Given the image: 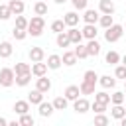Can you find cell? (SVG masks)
<instances>
[{
    "label": "cell",
    "instance_id": "cell-47",
    "mask_svg": "<svg viewBox=\"0 0 126 126\" xmlns=\"http://www.w3.org/2000/svg\"><path fill=\"white\" fill-rule=\"evenodd\" d=\"M53 2H55V4H65L67 0H53Z\"/></svg>",
    "mask_w": 126,
    "mask_h": 126
},
{
    "label": "cell",
    "instance_id": "cell-18",
    "mask_svg": "<svg viewBox=\"0 0 126 126\" xmlns=\"http://www.w3.org/2000/svg\"><path fill=\"white\" fill-rule=\"evenodd\" d=\"M30 110V100H16L14 102V112L16 114H26Z\"/></svg>",
    "mask_w": 126,
    "mask_h": 126
},
{
    "label": "cell",
    "instance_id": "cell-21",
    "mask_svg": "<svg viewBox=\"0 0 126 126\" xmlns=\"http://www.w3.org/2000/svg\"><path fill=\"white\" fill-rule=\"evenodd\" d=\"M87 51H89V55H98L100 53V43L96 41V39H89V43H87Z\"/></svg>",
    "mask_w": 126,
    "mask_h": 126
},
{
    "label": "cell",
    "instance_id": "cell-29",
    "mask_svg": "<svg viewBox=\"0 0 126 126\" xmlns=\"http://www.w3.org/2000/svg\"><path fill=\"white\" fill-rule=\"evenodd\" d=\"M98 24L106 30V28H110L112 24H114V18H112V14H102L100 18H98Z\"/></svg>",
    "mask_w": 126,
    "mask_h": 126
},
{
    "label": "cell",
    "instance_id": "cell-8",
    "mask_svg": "<svg viewBox=\"0 0 126 126\" xmlns=\"http://www.w3.org/2000/svg\"><path fill=\"white\" fill-rule=\"evenodd\" d=\"M98 12L96 10H89V8H85V14H83V20H85V24H96L98 22Z\"/></svg>",
    "mask_w": 126,
    "mask_h": 126
},
{
    "label": "cell",
    "instance_id": "cell-41",
    "mask_svg": "<svg viewBox=\"0 0 126 126\" xmlns=\"http://www.w3.org/2000/svg\"><path fill=\"white\" fill-rule=\"evenodd\" d=\"M10 16H12V12H10L8 4H0V20H8Z\"/></svg>",
    "mask_w": 126,
    "mask_h": 126
},
{
    "label": "cell",
    "instance_id": "cell-38",
    "mask_svg": "<svg viewBox=\"0 0 126 126\" xmlns=\"http://www.w3.org/2000/svg\"><path fill=\"white\" fill-rule=\"evenodd\" d=\"M12 35H14V39L22 41V39H26V35H28V30H20V28H14V30H12Z\"/></svg>",
    "mask_w": 126,
    "mask_h": 126
},
{
    "label": "cell",
    "instance_id": "cell-26",
    "mask_svg": "<svg viewBox=\"0 0 126 126\" xmlns=\"http://www.w3.org/2000/svg\"><path fill=\"white\" fill-rule=\"evenodd\" d=\"M33 12H35L37 16H45V14H47V4H45V0H37V2L33 4Z\"/></svg>",
    "mask_w": 126,
    "mask_h": 126
},
{
    "label": "cell",
    "instance_id": "cell-22",
    "mask_svg": "<svg viewBox=\"0 0 126 126\" xmlns=\"http://www.w3.org/2000/svg\"><path fill=\"white\" fill-rule=\"evenodd\" d=\"M28 100H30V104H39V102L43 100V93L37 91V89H33V91L28 94Z\"/></svg>",
    "mask_w": 126,
    "mask_h": 126
},
{
    "label": "cell",
    "instance_id": "cell-23",
    "mask_svg": "<svg viewBox=\"0 0 126 126\" xmlns=\"http://www.w3.org/2000/svg\"><path fill=\"white\" fill-rule=\"evenodd\" d=\"M61 67V55H49L47 57V69H59Z\"/></svg>",
    "mask_w": 126,
    "mask_h": 126
},
{
    "label": "cell",
    "instance_id": "cell-28",
    "mask_svg": "<svg viewBox=\"0 0 126 126\" xmlns=\"http://www.w3.org/2000/svg\"><path fill=\"white\" fill-rule=\"evenodd\" d=\"M124 114H126V108H124L122 104H114V106H112V110H110V116H112V118H116V120H120Z\"/></svg>",
    "mask_w": 126,
    "mask_h": 126
},
{
    "label": "cell",
    "instance_id": "cell-4",
    "mask_svg": "<svg viewBox=\"0 0 126 126\" xmlns=\"http://www.w3.org/2000/svg\"><path fill=\"white\" fill-rule=\"evenodd\" d=\"M73 108H75V112L85 114V112L91 108V102H89L87 98H75V100H73Z\"/></svg>",
    "mask_w": 126,
    "mask_h": 126
},
{
    "label": "cell",
    "instance_id": "cell-10",
    "mask_svg": "<svg viewBox=\"0 0 126 126\" xmlns=\"http://www.w3.org/2000/svg\"><path fill=\"white\" fill-rule=\"evenodd\" d=\"M45 73H47V63H43V61H35V63L32 65V75L41 77V75H45Z\"/></svg>",
    "mask_w": 126,
    "mask_h": 126
},
{
    "label": "cell",
    "instance_id": "cell-37",
    "mask_svg": "<svg viewBox=\"0 0 126 126\" xmlns=\"http://www.w3.org/2000/svg\"><path fill=\"white\" fill-rule=\"evenodd\" d=\"M51 32H55V33L65 32V22H63V20H55V22H51Z\"/></svg>",
    "mask_w": 126,
    "mask_h": 126
},
{
    "label": "cell",
    "instance_id": "cell-24",
    "mask_svg": "<svg viewBox=\"0 0 126 126\" xmlns=\"http://www.w3.org/2000/svg\"><path fill=\"white\" fill-rule=\"evenodd\" d=\"M30 81H32V73H26V75H16V79H14V83H16L18 87H28V85H30Z\"/></svg>",
    "mask_w": 126,
    "mask_h": 126
},
{
    "label": "cell",
    "instance_id": "cell-25",
    "mask_svg": "<svg viewBox=\"0 0 126 126\" xmlns=\"http://www.w3.org/2000/svg\"><path fill=\"white\" fill-rule=\"evenodd\" d=\"M67 104H69V100L65 98V94H63V96H55V98H53V108H55V110H65V108H67Z\"/></svg>",
    "mask_w": 126,
    "mask_h": 126
},
{
    "label": "cell",
    "instance_id": "cell-7",
    "mask_svg": "<svg viewBox=\"0 0 126 126\" xmlns=\"http://www.w3.org/2000/svg\"><path fill=\"white\" fill-rule=\"evenodd\" d=\"M8 8H10L12 16H18V14H24L26 4H24L22 0H10V2H8Z\"/></svg>",
    "mask_w": 126,
    "mask_h": 126
},
{
    "label": "cell",
    "instance_id": "cell-17",
    "mask_svg": "<svg viewBox=\"0 0 126 126\" xmlns=\"http://www.w3.org/2000/svg\"><path fill=\"white\" fill-rule=\"evenodd\" d=\"M98 85H100L102 89H112V87L116 85V79L110 77V75H102V77H98Z\"/></svg>",
    "mask_w": 126,
    "mask_h": 126
},
{
    "label": "cell",
    "instance_id": "cell-39",
    "mask_svg": "<svg viewBox=\"0 0 126 126\" xmlns=\"http://www.w3.org/2000/svg\"><path fill=\"white\" fill-rule=\"evenodd\" d=\"M14 28H20V30H28V20L22 16V14H18L16 16V26Z\"/></svg>",
    "mask_w": 126,
    "mask_h": 126
},
{
    "label": "cell",
    "instance_id": "cell-32",
    "mask_svg": "<svg viewBox=\"0 0 126 126\" xmlns=\"http://www.w3.org/2000/svg\"><path fill=\"white\" fill-rule=\"evenodd\" d=\"M14 73H16V75H26V73H32V67H30L28 63H16Z\"/></svg>",
    "mask_w": 126,
    "mask_h": 126
},
{
    "label": "cell",
    "instance_id": "cell-27",
    "mask_svg": "<svg viewBox=\"0 0 126 126\" xmlns=\"http://www.w3.org/2000/svg\"><path fill=\"white\" fill-rule=\"evenodd\" d=\"M77 47L73 49L75 51V55H77V59H87L89 57V51H87V45H83V43H75Z\"/></svg>",
    "mask_w": 126,
    "mask_h": 126
},
{
    "label": "cell",
    "instance_id": "cell-30",
    "mask_svg": "<svg viewBox=\"0 0 126 126\" xmlns=\"http://www.w3.org/2000/svg\"><path fill=\"white\" fill-rule=\"evenodd\" d=\"M83 81H85V83H93V85H96V83H98V75H96L93 69H89V71H85Z\"/></svg>",
    "mask_w": 126,
    "mask_h": 126
},
{
    "label": "cell",
    "instance_id": "cell-33",
    "mask_svg": "<svg viewBox=\"0 0 126 126\" xmlns=\"http://www.w3.org/2000/svg\"><path fill=\"white\" fill-rule=\"evenodd\" d=\"M79 89H81V94H94V85L93 83H81L79 85Z\"/></svg>",
    "mask_w": 126,
    "mask_h": 126
},
{
    "label": "cell",
    "instance_id": "cell-43",
    "mask_svg": "<svg viewBox=\"0 0 126 126\" xmlns=\"http://www.w3.org/2000/svg\"><path fill=\"white\" fill-rule=\"evenodd\" d=\"M91 108L94 110V114H100V112H104V110H106V104H102V102H96V100H94V102L91 104Z\"/></svg>",
    "mask_w": 126,
    "mask_h": 126
},
{
    "label": "cell",
    "instance_id": "cell-12",
    "mask_svg": "<svg viewBox=\"0 0 126 126\" xmlns=\"http://www.w3.org/2000/svg\"><path fill=\"white\" fill-rule=\"evenodd\" d=\"M67 35H69L71 43H81V41H83V32H79V30H77L75 26L67 30Z\"/></svg>",
    "mask_w": 126,
    "mask_h": 126
},
{
    "label": "cell",
    "instance_id": "cell-9",
    "mask_svg": "<svg viewBox=\"0 0 126 126\" xmlns=\"http://www.w3.org/2000/svg\"><path fill=\"white\" fill-rule=\"evenodd\" d=\"M81 32H83V37H87V39H96V33H98L94 24H85V28Z\"/></svg>",
    "mask_w": 126,
    "mask_h": 126
},
{
    "label": "cell",
    "instance_id": "cell-40",
    "mask_svg": "<svg viewBox=\"0 0 126 126\" xmlns=\"http://www.w3.org/2000/svg\"><path fill=\"white\" fill-rule=\"evenodd\" d=\"M114 77L124 81V79H126V65H118V67L114 69Z\"/></svg>",
    "mask_w": 126,
    "mask_h": 126
},
{
    "label": "cell",
    "instance_id": "cell-5",
    "mask_svg": "<svg viewBox=\"0 0 126 126\" xmlns=\"http://www.w3.org/2000/svg\"><path fill=\"white\" fill-rule=\"evenodd\" d=\"M35 89H37V91H41V93H47V91L51 89V79H47L45 75L37 77V81H35Z\"/></svg>",
    "mask_w": 126,
    "mask_h": 126
},
{
    "label": "cell",
    "instance_id": "cell-14",
    "mask_svg": "<svg viewBox=\"0 0 126 126\" xmlns=\"http://www.w3.org/2000/svg\"><path fill=\"white\" fill-rule=\"evenodd\" d=\"M63 22H65V26L73 28V26L79 24V14H77V12H67V14L63 16Z\"/></svg>",
    "mask_w": 126,
    "mask_h": 126
},
{
    "label": "cell",
    "instance_id": "cell-2",
    "mask_svg": "<svg viewBox=\"0 0 126 126\" xmlns=\"http://www.w3.org/2000/svg\"><path fill=\"white\" fill-rule=\"evenodd\" d=\"M122 33H124V28H122L120 24H112L110 28H106L104 39H106L108 43H114V41H118V39L122 37Z\"/></svg>",
    "mask_w": 126,
    "mask_h": 126
},
{
    "label": "cell",
    "instance_id": "cell-16",
    "mask_svg": "<svg viewBox=\"0 0 126 126\" xmlns=\"http://www.w3.org/2000/svg\"><path fill=\"white\" fill-rule=\"evenodd\" d=\"M61 63L67 65V67H73V65L77 63V55H75V51H65L63 57H61Z\"/></svg>",
    "mask_w": 126,
    "mask_h": 126
},
{
    "label": "cell",
    "instance_id": "cell-11",
    "mask_svg": "<svg viewBox=\"0 0 126 126\" xmlns=\"http://www.w3.org/2000/svg\"><path fill=\"white\" fill-rule=\"evenodd\" d=\"M65 98L67 100H75V98H79V94H81V89L77 87V85H69L67 89H65Z\"/></svg>",
    "mask_w": 126,
    "mask_h": 126
},
{
    "label": "cell",
    "instance_id": "cell-44",
    "mask_svg": "<svg viewBox=\"0 0 126 126\" xmlns=\"http://www.w3.org/2000/svg\"><path fill=\"white\" fill-rule=\"evenodd\" d=\"M71 2H73V6H75L77 10H85V8H87V2H89V0H71Z\"/></svg>",
    "mask_w": 126,
    "mask_h": 126
},
{
    "label": "cell",
    "instance_id": "cell-15",
    "mask_svg": "<svg viewBox=\"0 0 126 126\" xmlns=\"http://www.w3.org/2000/svg\"><path fill=\"white\" fill-rule=\"evenodd\" d=\"M55 43H57V47H69L71 45V39H69L67 32H59L57 37H55Z\"/></svg>",
    "mask_w": 126,
    "mask_h": 126
},
{
    "label": "cell",
    "instance_id": "cell-13",
    "mask_svg": "<svg viewBox=\"0 0 126 126\" xmlns=\"http://www.w3.org/2000/svg\"><path fill=\"white\" fill-rule=\"evenodd\" d=\"M43 57H45V51H43L41 47H32V49H30V61H32V63L43 61Z\"/></svg>",
    "mask_w": 126,
    "mask_h": 126
},
{
    "label": "cell",
    "instance_id": "cell-6",
    "mask_svg": "<svg viewBox=\"0 0 126 126\" xmlns=\"http://www.w3.org/2000/svg\"><path fill=\"white\" fill-rule=\"evenodd\" d=\"M37 106H39V110H37V112H39V116H43V118L51 116V114H53V110H55V108H53V102H45V100H41Z\"/></svg>",
    "mask_w": 126,
    "mask_h": 126
},
{
    "label": "cell",
    "instance_id": "cell-46",
    "mask_svg": "<svg viewBox=\"0 0 126 126\" xmlns=\"http://www.w3.org/2000/svg\"><path fill=\"white\" fill-rule=\"evenodd\" d=\"M120 126H126V114H124V116L120 118Z\"/></svg>",
    "mask_w": 126,
    "mask_h": 126
},
{
    "label": "cell",
    "instance_id": "cell-45",
    "mask_svg": "<svg viewBox=\"0 0 126 126\" xmlns=\"http://www.w3.org/2000/svg\"><path fill=\"white\" fill-rule=\"evenodd\" d=\"M6 124H8V120H6V118H2V116H0V126H6Z\"/></svg>",
    "mask_w": 126,
    "mask_h": 126
},
{
    "label": "cell",
    "instance_id": "cell-3",
    "mask_svg": "<svg viewBox=\"0 0 126 126\" xmlns=\"http://www.w3.org/2000/svg\"><path fill=\"white\" fill-rule=\"evenodd\" d=\"M14 79H16V73H14V69H10V67H4V69H0V85L2 87H12L14 85Z\"/></svg>",
    "mask_w": 126,
    "mask_h": 126
},
{
    "label": "cell",
    "instance_id": "cell-19",
    "mask_svg": "<svg viewBox=\"0 0 126 126\" xmlns=\"http://www.w3.org/2000/svg\"><path fill=\"white\" fill-rule=\"evenodd\" d=\"M98 10L102 14H114V2L112 0H100L98 2Z\"/></svg>",
    "mask_w": 126,
    "mask_h": 126
},
{
    "label": "cell",
    "instance_id": "cell-48",
    "mask_svg": "<svg viewBox=\"0 0 126 126\" xmlns=\"http://www.w3.org/2000/svg\"><path fill=\"white\" fill-rule=\"evenodd\" d=\"M120 61H122V65H126V55H124V57H120Z\"/></svg>",
    "mask_w": 126,
    "mask_h": 126
},
{
    "label": "cell",
    "instance_id": "cell-42",
    "mask_svg": "<svg viewBox=\"0 0 126 126\" xmlns=\"http://www.w3.org/2000/svg\"><path fill=\"white\" fill-rule=\"evenodd\" d=\"M108 122H110V120H108V116H104L102 112L94 116V124H96V126H104V124H108Z\"/></svg>",
    "mask_w": 126,
    "mask_h": 126
},
{
    "label": "cell",
    "instance_id": "cell-1",
    "mask_svg": "<svg viewBox=\"0 0 126 126\" xmlns=\"http://www.w3.org/2000/svg\"><path fill=\"white\" fill-rule=\"evenodd\" d=\"M43 28H45V20H43V16H33L32 20H28V35H32V37H39L41 33H43Z\"/></svg>",
    "mask_w": 126,
    "mask_h": 126
},
{
    "label": "cell",
    "instance_id": "cell-50",
    "mask_svg": "<svg viewBox=\"0 0 126 126\" xmlns=\"http://www.w3.org/2000/svg\"><path fill=\"white\" fill-rule=\"evenodd\" d=\"M124 98H126V93H124Z\"/></svg>",
    "mask_w": 126,
    "mask_h": 126
},
{
    "label": "cell",
    "instance_id": "cell-31",
    "mask_svg": "<svg viewBox=\"0 0 126 126\" xmlns=\"http://www.w3.org/2000/svg\"><path fill=\"white\" fill-rule=\"evenodd\" d=\"M104 61H106V65H116V63H120V55L116 51H108L106 57H104Z\"/></svg>",
    "mask_w": 126,
    "mask_h": 126
},
{
    "label": "cell",
    "instance_id": "cell-20",
    "mask_svg": "<svg viewBox=\"0 0 126 126\" xmlns=\"http://www.w3.org/2000/svg\"><path fill=\"white\" fill-rule=\"evenodd\" d=\"M12 51H14V47H12L10 41H2V43H0V57H2V59H8V57L12 55Z\"/></svg>",
    "mask_w": 126,
    "mask_h": 126
},
{
    "label": "cell",
    "instance_id": "cell-36",
    "mask_svg": "<svg viewBox=\"0 0 126 126\" xmlns=\"http://www.w3.org/2000/svg\"><path fill=\"white\" fill-rule=\"evenodd\" d=\"M20 126H33V118L26 112V114H20V120H18Z\"/></svg>",
    "mask_w": 126,
    "mask_h": 126
},
{
    "label": "cell",
    "instance_id": "cell-35",
    "mask_svg": "<svg viewBox=\"0 0 126 126\" xmlns=\"http://www.w3.org/2000/svg\"><path fill=\"white\" fill-rule=\"evenodd\" d=\"M124 100H126V98H124V93H122V91H116V93L110 94V102H112V104H122Z\"/></svg>",
    "mask_w": 126,
    "mask_h": 126
},
{
    "label": "cell",
    "instance_id": "cell-34",
    "mask_svg": "<svg viewBox=\"0 0 126 126\" xmlns=\"http://www.w3.org/2000/svg\"><path fill=\"white\" fill-rule=\"evenodd\" d=\"M94 100H96V102H102V104H108V102H110V94L104 93V91L94 93Z\"/></svg>",
    "mask_w": 126,
    "mask_h": 126
},
{
    "label": "cell",
    "instance_id": "cell-49",
    "mask_svg": "<svg viewBox=\"0 0 126 126\" xmlns=\"http://www.w3.org/2000/svg\"><path fill=\"white\" fill-rule=\"evenodd\" d=\"M124 85H126V79H124Z\"/></svg>",
    "mask_w": 126,
    "mask_h": 126
}]
</instances>
